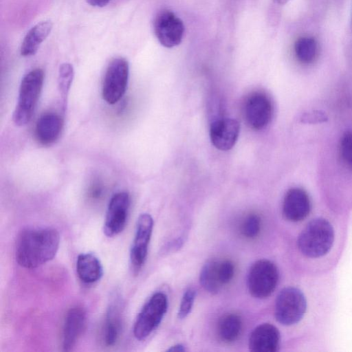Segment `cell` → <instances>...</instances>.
<instances>
[{"mask_svg":"<svg viewBox=\"0 0 352 352\" xmlns=\"http://www.w3.org/2000/svg\"><path fill=\"white\" fill-rule=\"evenodd\" d=\"M280 344V331L270 323L257 326L249 338V349L253 352H276L278 351Z\"/></svg>","mask_w":352,"mask_h":352,"instance_id":"15","label":"cell"},{"mask_svg":"<svg viewBox=\"0 0 352 352\" xmlns=\"http://www.w3.org/2000/svg\"><path fill=\"white\" fill-rule=\"evenodd\" d=\"M76 272L80 280L86 284L99 280L103 274L102 265L98 258L91 253H83L78 256Z\"/></svg>","mask_w":352,"mask_h":352,"instance_id":"18","label":"cell"},{"mask_svg":"<svg viewBox=\"0 0 352 352\" xmlns=\"http://www.w3.org/2000/svg\"><path fill=\"white\" fill-rule=\"evenodd\" d=\"M341 244L338 223L318 215L309 218L302 226L296 240L298 254L308 270H323L336 258ZM331 264V263H330Z\"/></svg>","mask_w":352,"mask_h":352,"instance_id":"1","label":"cell"},{"mask_svg":"<svg viewBox=\"0 0 352 352\" xmlns=\"http://www.w3.org/2000/svg\"><path fill=\"white\" fill-rule=\"evenodd\" d=\"M289 0H274V1L275 3H276L277 4H279V5H284L287 2H288Z\"/></svg>","mask_w":352,"mask_h":352,"instance_id":"32","label":"cell"},{"mask_svg":"<svg viewBox=\"0 0 352 352\" xmlns=\"http://www.w3.org/2000/svg\"><path fill=\"white\" fill-rule=\"evenodd\" d=\"M168 308L167 296L162 292L154 294L139 313L133 327L136 339L146 338L160 324Z\"/></svg>","mask_w":352,"mask_h":352,"instance_id":"6","label":"cell"},{"mask_svg":"<svg viewBox=\"0 0 352 352\" xmlns=\"http://www.w3.org/2000/svg\"><path fill=\"white\" fill-rule=\"evenodd\" d=\"M153 228L152 217L141 214L138 219L135 235L130 252V261L133 272L138 274L146 259L148 244Z\"/></svg>","mask_w":352,"mask_h":352,"instance_id":"10","label":"cell"},{"mask_svg":"<svg viewBox=\"0 0 352 352\" xmlns=\"http://www.w3.org/2000/svg\"><path fill=\"white\" fill-rule=\"evenodd\" d=\"M218 263L219 260H209L200 272L199 281L201 286L212 294H217L222 287L219 277Z\"/></svg>","mask_w":352,"mask_h":352,"instance_id":"20","label":"cell"},{"mask_svg":"<svg viewBox=\"0 0 352 352\" xmlns=\"http://www.w3.org/2000/svg\"><path fill=\"white\" fill-rule=\"evenodd\" d=\"M102 193V188L100 184H94L90 189V195L93 198H98Z\"/></svg>","mask_w":352,"mask_h":352,"instance_id":"29","label":"cell"},{"mask_svg":"<svg viewBox=\"0 0 352 352\" xmlns=\"http://www.w3.org/2000/svg\"><path fill=\"white\" fill-rule=\"evenodd\" d=\"M154 32L162 45L172 48L181 43L184 34V25L174 12L165 10L156 16Z\"/></svg>","mask_w":352,"mask_h":352,"instance_id":"8","label":"cell"},{"mask_svg":"<svg viewBox=\"0 0 352 352\" xmlns=\"http://www.w3.org/2000/svg\"><path fill=\"white\" fill-rule=\"evenodd\" d=\"M340 153L344 163L352 168V131H346L342 135Z\"/></svg>","mask_w":352,"mask_h":352,"instance_id":"25","label":"cell"},{"mask_svg":"<svg viewBox=\"0 0 352 352\" xmlns=\"http://www.w3.org/2000/svg\"><path fill=\"white\" fill-rule=\"evenodd\" d=\"M86 2L94 7H104L107 6L111 0H85Z\"/></svg>","mask_w":352,"mask_h":352,"instance_id":"30","label":"cell"},{"mask_svg":"<svg viewBox=\"0 0 352 352\" xmlns=\"http://www.w3.org/2000/svg\"><path fill=\"white\" fill-rule=\"evenodd\" d=\"M63 128V120L56 113H47L42 115L35 126L36 140L43 145L54 143L59 138Z\"/></svg>","mask_w":352,"mask_h":352,"instance_id":"16","label":"cell"},{"mask_svg":"<svg viewBox=\"0 0 352 352\" xmlns=\"http://www.w3.org/2000/svg\"><path fill=\"white\" fill-rule=\"evenodd\" d=\"M186 351L185 347L180 344L174 345V346H171L169 349H168V351L182 352V351Z\"/></svg>","mask_w":352,"mask_h":352,"instance_id":"31","label":"cell"},{"mask_svg":"<svg viewBox=\"0 0 352 352\" xmlns=\"http://www.w3.org/2000/svg\"><path fill=\"white\" fill-rule=\"evenodd\" d=\"M44 80L41 69H34L25 74L20 85L17 104L13 112L12 120L17 126L29 122L39 98Z\"/></svg>","mask_w":352,"mask_h":352,"instance_id":"4","label":"cell"},{"mask_svg":"<svg viewBox=\"0 0 352 352\" xmlns=\"http://www.w3.org/2000/svg\"><path fill=\"white\" fill-rule=\"evenodd\" d=\"M129 65L122 57L111 60L105 72L102 95L109 104L118 102L124 96L128 84Z\"/></svg>","mask_w":352,"mask_h":352,"instance_id":"7","label":"cell"},{"mask_svg":"<svg viewBox=\"0 0 352 352\" xmlns=\"http://www.w3.org/2000/svg\"><path fill=\"white\" fill-rule=\"evenodd\" d=\"M242 329V320L236 314H228L221 317L217 326L220 339L225 342L235 341Z\"/></svg>","mask_w":352,"mask_h":352,"instance_id":"19","label":"cell"},{"mask_svg":"<svg viewBox=\"0 0 352 352\" xmlns=\"http://www.w3.org/2000/svg\"><path fill=\"white\" fill-rule=\"evenodd\" d=\"M87 322L85 309L79 306L74 307L67 311L63 329V348L69 351L73 349L81 337Z\"/></svg>","mask_w":352,"mask_h":352,"instance_id":"14","label":"cell"},{"mask_svg":"<svg viewBox=\"0 0 352 352\" xmlns=\"http://www.w3.org/2000/svg\"><path fill=\"white\" fill-rule=\"evenodd\" d=\"M74 76L72 65L68 63L61 64L58 69V85L63 108L65 109L67 98Z\"/></svg>","mask_w":352,"mask_h":352,"instance_id":"23","label":"cell"},{"mask_svg":"<svg viewBox=\"0 0 352 352\" xmlns=\"http://www.w3.org/2000/svg\"><path fill=\"white\" fill-rule=\"evenodd\" d=\"M311 210V201L305 190L293 187L286 192L282 205V213L285 220L292 223L305 222Z\"/></svg>","mask_w":352,"mask_h":352,"instance_id":"11","label":"cell"},{"mask_svg":"<svg viewBox=\"0 0 352 352\" xmlns=\"http://www.w3.org/2000/svg\"><path fill=\"white\" fill-rule=\"evenodd\" d=\"M294 52L300 62L310 63L316 56L317 43L313 37H300L295 42Z\"/></svg>","mask_w":352,"mask_h":352,"instance_id":"22","label":"cell"},{"mask_svg":"<svg viewBox=\"0 0 352 352\" xmlns=\"http://www.w3.org/2000/svg\"><path fill=\"white\" fill-rule=\"evenodd\" d=\"M53 27L50 20H45L34 25L25 36L21 45V54L23 56L34 55L41 44L50 34Z\"/></svg>","mask_w":352,"mask_h":352,"instance_id":"17","label":"cell"},{"mask_svg":"<svg viewBox=\"0 0 352 352\" xmlns=\"http://www.w3.org/2000/svg\"><path fill=\"white\" fill-rule=\"evenodd\" d=\"M273 107L270 98L263 92H254L245 100L243 115L247 124L254 130L265 128L271 121Z\"/></svg>","mask_w":352,"mask_h":352,"instance_id":"9","label":"cell"},{"mask_svg":"<svg viewBox=\"0 0 352 352\" xmlns=\"http://www.w3.org/2000/svg\"><path fill=\"white\" fill-rule=\"evenodd\" d=\"M239 122L232 118H221L212 122L210 128L212 144L217 149L228 151L235 144L239 134Z\"/></svg>","mask_w":352,"mask_h":352,"instance_id":"13","label":"cell"},{"mask_svg":"<svg viewBox=\"0 0 352 352\" xmlns=\"http://www.w3.org/2000/svg\"><path fill=\"white\" fill-rule=\"evenodd\" d=\"M300 286L288 285L278 292L274 306L276 321L285 327H294L311 319L314 302L309 293Z\"/></svg>","mask_w":352,"mask_h":352,"instance_id":"3","label":"cell"},{"mask_svg":"<svg viewBox=\"0 0 352 352\" xmlns=\"http://www.w3.org/2000/svg\"><path fill=\"white\" fill-rule=\"evenodd\" d=\"M279 280L277 266L267 259H260L250 267L248 274V287L252 296L263 299L276 289Z\"/></svg>","mask_w":352,"mask_h":352,"instance_id":"5","label":"cell"},{"mask_svg":"<svg viewBox=\"0 0 352 352\" xmlns=\"http://www.w3.org/2000/svg\"><path fill=\"white\" fill-rule=\"evenodd\" d=\"M261 219L255 214L248 215L241 224V233L248 239H254L258 236L261 230Z\"/></svg>","mask_w":352,"mask_h":352,"instance_id":"24","label":"cell"},{"mask_svg":"<svg viewBox=\"0 0 352 352\" xmlns=\"http://www.w3.org/2000/svg\"><path fill=\"white\" fill-rule=\"evenodd\" d=\"M195 297L196 290L195 289L189 287L185 291L178 311L179 319L185 318L190 313Z\"/></svg>","mask_w":352,"mask_h":352,"instance_id":"26","label":"cell"},{"mask_svg":"<svg viewBox=\"0 0 352 352\" xmlns=\"http://www.w3.org/2000/svg\"><path fill=\"white\" fill-rule=\"evenodd\" d=\"M121 330V318L117 307L111 306L107 314L104 327V342L107 346L113 345L118 340Z\"/></svg>","mask_w":352,"mask_h":352,"instance_id":"21","label":"cell"},{"mask_svg":"<svg viewBox=\"0 0 352 352\" xmlns=\"http://www.w3.org/2000/svg\"><path fill=\"white\" fill-rule=\"evenodd\" d=\"M129 195L126 192H120L111 198L104 223V232L111 237L120 233L125 228L129 208Z\"/></svg>","mask_w":352,"mask_h":352,"instance_id":"12","label":"cell"},{"mask_svg":"<svg viewBox=\"0 0 352 352\" xmlns=\"http://www.w3.org/2000/svg\"><path fill=\"white\" fill-rule=\"evenodd\" d=\"M59 243L60 235L54 228H25L16 239V261L23 267L36 268L53 259Z\"/></svg>","mask_w":352,"mask_h":352,"instance_id":"2","label":"cell"},{"mask_svg":"<svg viewBox=\"0 0 352 352\" xmlns=\"http://www.w3.org/2000/svg\"><path fill=\"white\" fill-rule=\"evenodd\" d=\"M218 273L221 284L226 285L233 278L234 275V265L230 260H219Z\"/></svg>","mask_w":352,"mask_h":352,"instance_id":"27","label":"cell"},{"mask_svg":"<svg viewBox=\"0 0 352 352\" xmlns=\"http://www.w3.org/2000/svg\"><path fill=\"white\" fill-rule=\"evenodd\" d=\"M328 117L321 110H313L304 113L300 117V122L305 124H319L327 121Z\"/></svg>","mask_w":352,"mask_h":352,"instance_id":"28","label":"cell"}]
</instances>
